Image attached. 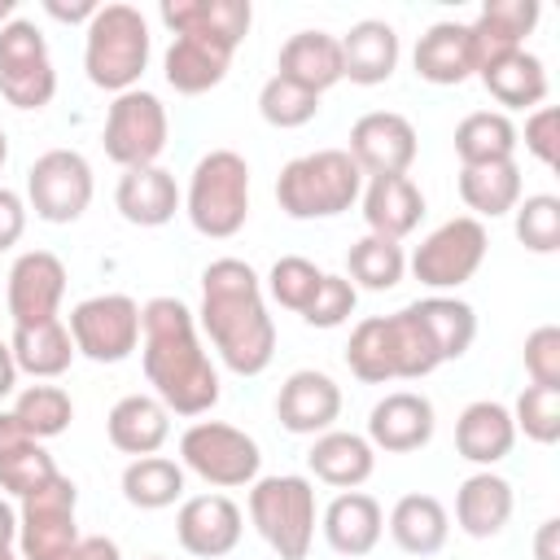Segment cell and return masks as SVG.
I'll use <instances>...</instances> for the list:
<instances>
[{
  "label": "cell",
  "mask_w": 560,
  "mask_h": 560,
  "mask_svg": "<svg viewBox=\"0 0 560 560\" xmlns=\"http://www.w3.org/2000/svg\"><path fill=\"white\" fill-rule=\"evenodd\" d=\"M140 363L153 398L175 416H206L219 402V372L197 337V315L179 298L140 306Z\"/></svg>",
  "instance_id": "6da1fadb"
},
{
  "label": "cell",
  "mask_w": 560,
  "mask_h": 560,
  "mask_svg": "<svg viewBox=\"0 0 560 560\" xmlns=\"http://www.w3.org/2000/svg\"><path fill=\"white\" fill-rule=\"evenodd\" d=\"M214 354L236 376H258L276 359V324L267 315L262 280L245 258H214L201 271V311H197Z\"/></svg>",
  "instance_id": "7a4b0ae2"
},
{
  "label": "cell",
  "mask_w": 560,
  "mask_h": 560,
  "mask_svg": "<svg viewBox=\"0 0 560 560\" xmlns=\"http://www.w3.org/2000/svg\"><path fill=\"white\" fill-rule=\"evenodd\" d=\"M363 192V171L346 149H315L280 166L276 201L289 219H337Z\"/></svg>",
  "instance_id": "3957f363"
},
{
  "label": "cell",
  "mask_w": 560,
  "mask_h": 560,
  "mask_svg": "<svg viewBox=\"0 0 560 560\" xmlns=\"http://www.w3.org/2000/svg\"><path fill=\"white\" fill-rule=\"evenodd\" d=\"M153 35L136 4H101L83 35V70L101 92H131L149 66Z\"/></svg>",
  "instance_id": "277c9868"
},
{
  "label": "cell",
  "mask_w": 560,
  "mask_h": 560,
  "mask_svg": "<svg viewBox=\"0 0 560 560\" xmlns=\"http://www.w3.org/2000/svg\"><path fill=\"white\" fill-rule=\"evenodd\" d=\"M184 214L210 241L236 236L249 219V162L236 149H210L206 158H197L184 192Z\"/></svg>",
  "instance_id": "5b68a950"
},
{
  "label": "cell",
  "mask_w": 560,
  "mask_h": 560,
  "mask_svg": "<svg viewBox=\"0 0 560 560\" xmlns=\"http://www.w3.org/2000/svg\"><path fill=\"white\" fill-rule=\"evenodd\" d=\"M249 521L280 560H306L315 542V486L302 472L258 477L249 486Z\"/></svg>",
  "instance_id": "8992f818"
},
{
  "label": "cell",
  "mask_w": 560,
  "mask_h": 560,
  "mask_svg": "<svg viewBox=\"0 0 560 560\" xmlns=\"http://www.w3.org/2000/svg\"><path fill=\"white\" fill-rule=\"evenodd\" d=\"M179 464L188 472H197L206 486L219 490H236V486H254L258 468H262V451L258 442L223 420H197L184 429L179 438Z\"/></svg>",
  "instance_id": "52a82bcc"
},
{
  "label": "cell",
  "mask_w": 560,
  "mask_h": 560,
  "mask_svg": "<svg viewBox=\"0 0 560 560\" xmlns=\"http://www.w3.org/2000/svg\"><path fill=\"white\" fill-rule=\"evenodd\" d=\"M486 249H490L486 223L472 219V214H455V219H446L442 228H433L416 245L407 267L424 289L446 293V289H459V284H468L477 276V267L486 262Z\"/></svg>",
  "instance_id": "ba28073f"
},
{
  "label": "cell",
  "mask_w": 560,
  "mask_h": 560,
  "mask_svg": "<svg viewBox=\"0 0 560 560\" xmlns=\"http://www.w3.org/2000/svg\"><path fill=\"white\" fill-rule=\"evenodd\" d=\"M79 486L66 472H52L44 486L22 494L18 508V551L22 560H61L79 542Z\"/></svg>",
  "instance_id": "9c48e42d"
},
{
  "label": "cell",
  "mask_w": 560,
  "mask_h": 560,
  "mask_svg": "<svg viewBox=\"0 0 560 560\" xmlns=\"http://www.w3.org/2000/svg\"><path fill=\"white\" fill-rule=\"evenodd\" d=\"M166 136H171V118H166V105L144 92V88H131V92H118L109 114H105V131H101V144H105V158L118 162L122 171L131 166H158L162 149H166Z\"/></svg>",
  "instance_id": "30bf717a"
},
{
  "label": "cell",
  "mask_w": 560,
  "mask_h": 560,
  "mask_svg": "<svg viewBox=\"0 0 560 560\" xmlns=\"http://www.w3.org/2000/svg\"><path fill=\"white\" fill-rule=\"evenodd\" d=\"M0 96L13 109H44L57 96L48 39L26 18H13L9 26H0Z\"/></svg>",
  "instance_id": "8fae6325"
},
{
  "label": "cell",
  "mask_w": 560,
  "mask_h": 560,
  "mask_svg": "<svg viewBox=\"0 0 560 560\" xmlns=\"http://www.w3.org/2000/svg\"><path fill=\"white\" fill-rule=\"evenodd\" d=\"M96 179L79 149H48L26 171V206L44 223H74L92 206Z\"/></svg>",
  "instance_id": "7c38bea8"
},
{
  "label": "cell",
  "mask_w": 560,
  "mask_h": 560,
  "mask_svg": "<svg viewBox=\"0 0 560 560\" xmlns=\"http://www.w3.org/2000/svg\"><path fill=\"white\" fill-rule=\"evenodd\" d=\"M74 354L92 363H122L140 346V302L127 293H96L70 311Z\"/></svg>",
  "instance_id": "4fadbf2b"
},
{
  "label": "cell",
  "mask_w": 560,
  "mask_h": 560,
  "mask_svg": "<svg viewBox=\"0 0 560 560\" xmlns=\"http://www.w3.org/2000/svg\"><path fill=\"white\" fill-rule=\"evenodd\" d=\"M61 298H66V262L52 249H26L13 258L9 289H4V306L13 315V328L57 319Z\"/></svg>",
  "instance_id": "5bb4252c"
},
{
  "label": "cell",
  "mask_w": 560,
  "mask_h": 560,
  "mask_svg": "<svg viewBox=\"0 0 560 560\" xmlns=\"http://www.w3.org/2000/svg\"><path fill=\"white\" fill-rule=\"evenodd\" d=\"M363 179L376 175H407L416 162V127L394 109H372L350 127V149Z\"/></svg>",
  "instance_id": "9a60e30c"
},
{
  "label": "cell",
  "mask_w": 560,
  "mask_h": 560,
  "mask_svg": "<svg viewBox=\"0 0 560 560\" xmlns=\"http://www.w3.org/2000/svg\"><path fill=\"white\" fill-rule=\"evenodd\" d=\"M433 429H438V411L416 389H394L368 411V442L372 451H385V455H411L429 446Z\"/></svg>",
  "instance_id": "2e32d148"
},
{
  "label": "cell",
  "mask_w": 560,
  "mask_h": 560,
  "mask_svg": "<svg viewBox=\"0 0 560 560\" xmlns=\"http://www.w3.org/2000/svg\"><path fill=\"white\" fill-rule=\"evenodd\" d=\"M276 416L289 433L298 438H319L332 429V420L341 416V385L328 372L315 368H298L284 376L280 394H276Z\"/></svg>",
  "instance_id": "e0dca14e"
},
{
  "label": "cell",
  "mask_w": 560,
  "mask_h": 560,
  "mask_svg": "<svg viewBox=\"0 0 560 560\" xmlns=\"http://www.w3.org/2000/svg\"><path fill=\"white\" fill-rule=\"evenodd\" d=\"M241 534H245V521H241V508L228 494H192V499L179 503L175 538L188 556L219 560L241 542Z\"/></svg>",
  "instance_id": "ac0fdd59"
},
{
  "label": "cell",
  "mask_w": 560,
  "mask_h": 560,
  "mask_svg": "<svg viewBox=\"0 0 560 560\" xmlns=\"http://www.w3.org/2000/svg\"><path fill=\"white\" fill-rule=\"evenodd\" d=\"M158 18H162L175 35L210 39V44L236 52L241 39L249 35L254 9H249V0H162Z\"/></svg>",
  "instance_id": "d6986e66"
},
{
  "label": "cell",
  "mask_w": 560,
  "mask_h": 560,
  "mask_svg": "<svg viewBox=\"0 0 560 560\" xmlns=\"http://www.w3.org/2000/svg\"><path fill=\"white\" fill-rule=\"evenodd\" d=\"M542 4L538 0H490L481 4V13L468 22V44H472V66L486 70L490 61L521 52L525 35L538 26Z\"/></svg>",
  "instance_id": "ffe728a7"
},
{
  "label": "cell",
  "mask_w": 560,
  "mask_h": 560,
  "mask_svg": "<svg viewBox=\"0 0 560 560\" xmlns=\"http://www.w3.org/2000/svg\"><path fill=\"white\" fill-rule=\"evenodd\" d=\"M359 201H363L368 232L385 236V241L411 236L420 228V219H424V192L407 175H376V179H368Z\"/></svg>",
  "instance_id": "44dd1931"
},
{
  "label": "cell",
  "mask_w": 560,
  "mask_h": 560,
  "mask_svg": "<svg viewBox=\"0 0 560 560\" xmlns=\"http://www.w3.org/2000/svg\"><path fill=\"white\" fill-rule=\"evenodd\" d=\"M114 206L131 228H162V223L175 219L184 197H179L175 175L166 166H131V171L118 175Z\"/></svg>",
  "instance_id": "7402d4cb"
},
{
  "label": "cell",
  "mask_w": 560,
  "mask_h": 560,
  "mask_svg": "<svg viewBox=\"0 0 560 560\" xmlns=\"http://www.w3.org/2000/svg\"><path fill=\"white\" fill-rule=\"evenodd\" d=\"M341 79L359 83V88H376L398 70V31L381 18H363L354 22L341 39Z\"/></svg>",
  "instance_id": "603a6c76"
},
{
  "label": "cell",
  "mask_w": 560,
  "mask_h": 560,
  "mask_svg": "<svg viewBox=\"0 0 560 560\" xmlns=\"http://www.w3.org/2000/svg\"><path fill=\"white\" fill-rule=\"evenodd\" d=\"M512 446H516L512 407H503L494 398H477V402H468L459 411V420H455V451H459V459L490 468V464L508 459Z\"/></svg>",
  "instance_id": "cb8c5ba5"
},
{
  "label": "cell",
  "mask_w": 560,
  "mask_h": 560,
  "mask_svg": "<svg viewBox=\"0 0 560 560\" xmlns=\"http://www.w3.org/2000/svg\"><path fill=\"white\" fill-rule=\"evenodd\" d=\"M512 508H516L512 481L490 472V468L464 477L459 490H455V525L468 538H499L512 521Z\"/></svg>",
  "instance_id": "d4e9b609"
},
{
  "label": "cell",
  "mask_w": 560,
  "mask_h": 560,
  "mask_svg": "<svg viewBox=\"0 0 560 560\" xmlns=\"http://www.w3.org/2000/svg\"><path fill=\"white\" fill-rule=\"evenodd\" d=\"M319 529H324V542L337 551V556H368L376 542H381V534H385V512H381V503L372 499V494H363V490H341L328 508H324V516H319Z\"/></svg>",
  "instance_id": "484cf974"
},
{
  "label": "cell",
  "mask_w": 560,
  "mask_h": 560,
  "mask_svg": "<svg viewBox=\"0 0 560 560\" xmlns=\"http://www.w3.org/2000/svg\"><path fill=\"white\" fill-rule=\"evenodd\" d=\"M276 74L324 96L328 88L341 83V44L337 35L328 31H298L280 44V57H276Z\"/></svg>",
  "instance_id": "4316f807"
},
{
  "label": "cell",
  "mask_w": 560,
  "mask_h": 560,
  "mask_svg": "<svg viewBox=\"0 0 560 560\" xmlns=\"http://www.w3.org/2000/svg\"><path fill=\"white\" fill-rule=\"evenodd\" d=\"M105 433L114 442V451L140 459V455H158L171 438V411L153 398V394H127L109 407L105 416Z\"/></svg>",
  "instance_id": "83f0119b"
},
{
  "label": "cell",
  "mask_w": 560,
  "mask_h": 560,
  "mask_svg": "<svg viewBox=\"0 0 560 560\" xmlns=\"http://www.w3.org/2000/svg\"><path fill=\"white\" fill-rule=\"evenodd\" d=\"M306 468L315 472V481L337 486V490H359L372 468H376V451L363 433H346V429H328L311 442L306 451Z\"/></svg>",
  "instance_id": "f1b7e54d"
},
{
  "label": "cell",
  "mask_w": 560,
  "mask_h": 560,
  "mask_svg": "<svg viewBox=\"0 0 560 560\" xmlns=\"http://www.w3.org/2000/svg\"><path fill=\"white\" fill-rule=\"evenodd\" d=\"M411 66H416V74H420L424 83H438V88H455V83L472 79L477 66H472L468 26H464V22H433V26L416 39Z\"/></svg>",
  "instance_id": "f546056e"
},
{
  "label": "cell",
  "mask_w": 560,
  "mask_h": 560,
  "mask_svg": "<svg viewBox=\"0 0 560 560\" xmlns=\"http://www.w3.org/2000/svg\"><path fill=\"white\" fill-rule=\"evenodd\" d=\"M232 52L210 44V39H192V35H175L166 57H162V74L179 96H201L210 88H219L228 79Z\"/></svg>",
  "instance_id": "4dcf8cb0"
},
{
  "label": "cell",
  "mask_w": 560,
  "mask_h": 560,
  "mask_svg": "<svg viewBox=\"0 0 560 560\" xmlns=\"http://www.w3.org/2000/svg\"><path fill=\"white\" fill-rule=\"evenodd\" d=\"M52 472H57V464L44 451V442H35L13 411H0V490L22 499L35 486H44Z\"/></svg>",
  "instance_id": "1f68e13d"
},
{
  "label": "cell",
  "mask_w": 560,
  "mask_h": 560,
  "mask_svg": "<svg viewBox=\"0 0 560 560\" xmlns=\"http://www.w3.org/2000/svg\"><path fill=\"white\" fill-rule=\"evenodd\" d=\"M477 79L503 109H538L547 101V70L529 48L490 61L486 70H477Z\"/></svg>",
  "instance_id": "d6a6232c"
},
{
  "label": "cell",
  "mask_w": 560,
  "mask_h": 560,
  "mask_svg": "<svg viewBox=\"0 0 560 560\" xmlns=\"http://www.w3.org/2000/svg\"><path fill=\"white\" fill-rule=\"evenodd\" d=\"M446 534H451V516L433 494H402L389 512V538L407 556H438L446 547Z\"/></svg>",
  "instance_id": "836d02e7"
},
{
  "label": "cell",
  "mask_w": 560,
  "mask_h": 560,
  "mask_svg": "<svg viewBox=\"0 0 560 560\" xmlns=\"http://www.w3.org/2000/svg\"><path fill=\"white\" fill-rule=\"evenodd\" d=\"M521 144L516 122L503 109H472L455 127V153L459 166H486V162H512Z\"/></svg>",
  "instance_id": "e575fe53"
},
{
  "label": "cell",
  "mask_w": 560,
  "mask_h": 560,
  "mask_svg": "<svg viewBox=\"0 0 560 560\" xmlns=\"http://www.w3.org/2000/svg\"><path fill=\"white\" fill-rule=\"evenodd\" d=\"M459 197L472 210V219H499L512 214L521 201V166L512 162H486V166H459Z\"/></svg>",
  "instance_id": "d590c367"
},
{
  "label": "cell",
  "mask_w": 560,
  "mask_h": 560,
  "mask_svg": "<svg viewBox=\"0 0 560 560\" xmlns=\"http://www.w3.org/2000/svg\"><path fill=\"white\" fill-rule=\"evenodd\" d=\"M9 350H13L18 372H31L35 381H52L74 363V341H70V328L61 319L13 328Z\"/></svg>",
  "instance_id": "8d00e7d4"
},
{
  "label": "cell",
  "mask_w": 560,
  "mask_h": 560,
  "mask_svg": "<svg viewBox=\"0 0 560 560\" xmlns=\"http://www.w3.org/2000/svg\"><path fill=\"white\" fill-rule=\"evenodd\" d=\"M122 499L140 512H162L184 499V464L166 455H140L122 468Z\"/></svg>",
  "instance_id": "74e56055"
},
{
  "label": "cell",
  "mask_w": 560,
  "mask_h": 560,
  "mask_svg": "<svg viewBox=\"0 0 560 560\" xmlns=\"http://www.w3.org/2000/svg\"><path fill=\"white\" fill-rule=\"evenodd\" d=\"M411 311H416L420 324L429 328V337H433L442 363L468 354V346H472V337H477V311H472L468 302L446 298V293H433V298L411 302Z\"/></svg>",
  "instance_id": "f35d334b"
},
{
  "label": "cell",
  "mask_w": 560,
  "mask_h": 560,
  "mask_svg": "<svg viewBox=\"0 0 560 560\" xmlns=\"http://www.w3.org/2000/svg\"><path fill=\"white\" fill-rule=\"evenodd\" d=\"M385 328H389V350H394V381H424L429 372L442 368V354L411 306L385 315Z\"/></svg>",
  "instance_id": "ab89813d"
},
{
  "label": "cell",
  "mask_w": 560,
  "mask_h": 560,
  "mask_svg": "<svg viewBox=\"0 0 560 560\" xmlns=\"http://www.w3.org/2000/svg\"><path fill=\"white\" fill-rule=\"evenodd\" d=\"M346 280L354 284V289H372V293H385V289H394L398 280H402V271H407V254H402V245L398 241H385V236H359L354 245H350V254H346Z\"/></svg>",
  "instance_id": "60d3db41"
},
{
  "label": "cell",
  "mask_w": 560,
  "mask_h": 560,
  "mask_svg": "<svg viewBox=\"0 0 560 560\" xmlns=\"http://www.w3.org/2000/svg\"><path fill=\"white\" fill-rule=\"evenodd\" d=\"M346 368L363 381V385H385L394 381V350H389V328L385 315H368L354 324L350 341H346Z\"/></svg>",
  "instance_id": "b9f144b4"
},
{
  "label": "cell",
  "mask_w": 560,
  "mask_h": 560,
  "mask_svg": "<svg viewBox=\"0 0 560 560\" xmlns=\"http://www.w3.org/2000/svg\"><path fill=\"white\" fill-rule=\"evenodd\" d=\"M13 416L22 420V429L44 442V438H57L70 429L74 420V402L61 385H26L18 398H13Z\"/></svg>",
  "instance_id": "7bdbcfd3"
},
{
  "label": "cell",
  "mask_w": 560,
  "mask_h": 560,
  "mask_svg": "<svg viewBox=\"0 0 560 560\" xmlns=\"http://www.w3.org/2000/svg\"><path fill=\"white\" fill-rule=\"evenodd\" d=\"M258 114H262V122H271L280 131H293V127H306L319 114V96L280 79V74H271L258 92Z\"/></svg>",
  "instance_id": "ee69618b"
},
{
  "label": "cell",
  "mask_w": 560,
  "mask_h": 560,
  "mask_svg": "<svg viewBox=\"0 0 560 560\" xmlns=\"http://www.w3.org/2000/svg\"><path fill=\"white\" fill-rule=\"evenodd\" d=\"M516 241L529 249V254H556L560 249V197L551 192H534V197H521L516 201Z\"/></svg>",
  "instance_id": "f6af8a7d"
},
{
  "label": "cell",
  "mask_w": 560,
  "mask_h": 560,
  "mask_svg": "<svg viewBox=\"0 0 560 560\" xmlns=\"http://www.w3.org/2000/svg\"><path fill=\"white\" fill-rule=\"evenodd\" d=\"M319 280H324V271H319L311 258H302V254H284V258H276L271 271H267V293H271L276 306L302 315V311L311 306Z\"/></svg>",
  "instance_id": "bcb514c9"
},
{
  "label": "cell",
  "mask_w": 560,
  "mask_h": 560,
  "mask_svg": "<svg viewBox=\"0 0 560 560\" xmlns=\"http://www.w3.org/2000/svg\"><path fill=\"white\" fill-rule=\"evenodd\" d=\"M512 424L516 433H525L538 446H551L560 438V389L547 385H525L516 407H512Z\"/></svg>",
  "instance_id": "7dc6e473"
},
{
  "label": "cell",
  "mask_w": 560,
  "mask_h": 560,
  "mask_svg": "<svg viewBox=\"0 0 560 560\" xmlns=\"http://www.w3.org/2000/svg\"><path fill=\"white\" fill-rule=\"evenodd\" d=\"M354 306H359V289H354L346 276L324 271V280H319L311 306L302 311V319H306L311 328H341V324L354 315Z\"/></svg>",
  "instance_id": "c3c4849f"
},
{
  "label": "cell",
  "mask_w": 560,
  "mask_h": 560,
  "mask_svg": "<svg viewBox=\"0 0 560 560\" xmlns=\"http://www.w3.org/2000/svg\"><path fill=\"white\" fill-rule=\"evenodd\" d=\"M525 372H529V385L560 389V328L556 324H538L525 337Z\"/></svg>",
  "instance_id": "681fc988"
},
{
  "label": "cell",
  "mask_w": 560,
  "mask_h": 560,
  "mask_svg": "<svg viewBox=\"0 0 560 560\" xmlns=\"http://www.w3.org/2000/svg\"><path fill=\"white\" fill-rule=\"evenodd\" d=\"M525 149L542 166H556V158H560V114L551 105L529 109V118H525Z\"/></svg>",
  "instance_id": "f907efd6"
},
{
  "label": "cell",
  "mask_w": 560,
  "mask_h": 560,
  "mask_svg": "<svg viewBox=\"0 0 560 560\" xmlns=\"http://www.w3.org/2000/svg\"><path fill=\"white\" fill-rule=\"evenodd\" d=\"M22 232H26V201L0 184V254L13 249L22 241Z\"/></svg>",
  "instance_id": "816d5d0a"
},
{
  "label": "cell",
  "mask_w": 560,
  "mask_h": 560,
  "mask_svg": "<svg viewBox=\"0 0 560 560\" xmlns=\"http://www.w3.org/2000/svg\"><path fill=\"white\" fill-rule=\"evenodd\" d=\"M61 560H122V551H118V542L105 538V534H79V542H74Z\"/></svg>",
  "instance_id": "f5cc1de1"
},
{
  "label": "cell",
  "mask_w": 560,
  "mask_h": 560,
  "mask_svg": "<svg viewBox=\"0 0 560 560\" xmlns=\"http://www.w3.org/2000/svg\"><path fill=\"white\" fill-rule=\"evenodd\" d=\"M96 9H101L96 0H44V13L57 18V22H70V26H74V22L88 26V22L96 18Z\"/></svg>",
  "instance_id": "db71d44e"
},
{
  "label": "cell",
  "mask_w": 560,
  "mask_h": 560,
  "mask_svg": "<svg viewBox=\"0 0 560 560\" xmlns=\"http://www.w3.org/2000/svg\"><path fill=\"white\" fill-rule=\"evenodd\" d=\"M534 560H560V521L547 516L534 534Z\"/></svg>",
  "instance_id": "11a10c76"
},
{
  "label": "cell",
  "mask_w": 560,
  "mask_h": 560,
  "mask_svg": "<svg viewBox=\"0 0 560 560\" xmlns=\"http://www.w3.org/2000/svg\"><path fill=\"white\" fill-rule=\"evenodd\" d=\"M18 389V363H13V350L0 341V402Z\"/></svg>",
  "instance_id": "9f6ffc18"
},
{
  "label": "cell",
  "mask_w": 560,
  "mask_h": 560,
  "mask_svg": "<svg viewBox=\"0 0 560 560\" xmlns=\"http://www.w3.org/2000/svg\"><path fill=\"white\" fill-rule=\"evenodd\" d=\"M18 542V512L9 508V499H0V551H9Z\"/></svg>",
  "instance_id": "6f0895ef"
},
{
  "label": "cell",
  "mask_w": 560,
  "mask_h": 560,
  "mask_svg": "<svg viewBox=\"0 0 560 560\" xmlns=\"http://www.w3.org/2000/svg\"><path fill=\"white\" fill-rule=\"evenodd\" d=\"M18 18V0H0V26H9Z\"/></svg>",
  "instance_id": "680465c9"
},
{
  "label": "cell",
  "mask_w": 560,
  "mask_h": 560,
  "mask_svg": "<svg viewBox=\"0 0 560 560\" xmlns=\"http://www.w3.org/2000/svg\"><path fill=\"white\" fill-rule=\"evenodd\" d=\"M4 162H9V136H4V127H0V171H4Z\"/></svg>",
  "instance_id": "91938a15"
},
{
  "label": "cell",
  "mask_w": 560,
  "mask_h": 560,
  "mask_svg": "<svg viewBox=\"0 0 560 560\" xmlns=\"http://www.w3.org/2000/svg\"><path fill=\"white\" fill-rule=\"evenodd\" d=\"M0 560H22V556H13V547H9V551H0Z\"/></svg>",
  "instance_id": "94428289"
},
{
  "label": "cell",
  "mask_w": 560,
  "mask_h": 560,
  "mask_svg": "<svg viewBox=\"0 0 560 560\" xmlns=\"http://www.w3.org/2000/svg\"><path fill=\"white\" fill-rule=\"evenodd\" d=\"M144 560H162V556H144Z\"/></svg>",
  "instance_id": "6125c7cd"
}]
</instances>
